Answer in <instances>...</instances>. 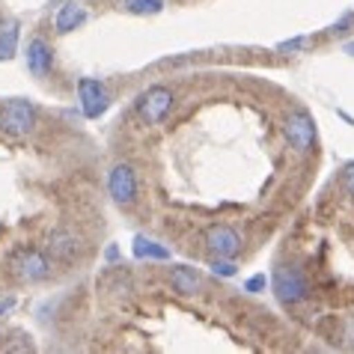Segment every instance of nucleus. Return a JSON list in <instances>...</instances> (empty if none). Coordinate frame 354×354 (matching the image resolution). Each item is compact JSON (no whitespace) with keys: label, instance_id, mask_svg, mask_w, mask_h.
Segmentation results:
<instances>
[{"label":"nucleus","instance_id":"1","mask_svg":"<svg viewBox=\"0 0 354 354\" xmlns=\"http://www.w3.org/2000/svg\"><path fill=\"white\" fill-rule=\"evenodd\" d=\"M36 129V107L27 98H9L0 104V131L9 137H27Z\"/></svg>","mask_w":354,"mask_h":354},{"label":"nucleus","instance_id":"2","mask_svg":"<svg viewBox=\"0 0 354 354\" xmlns=\"http://www.w3.org/2000/svg\"><path fill=\"white\" fill-rule=\"evenodd\" d=\"M137 116L146 122V125H158L167 120V113L173 111V93L167 86H149L146 93L137 95Z\"/></svg>","mask_w":354,"mask_h":354},{"label":"nucleus","instance_id":"3","mask_svg":"<svg viewBox=\"0 0 354 354\" xmlns=\"http://www.w3.org/2000/svg\"><path fill=\"white\" fill-rule=\"evenodd\" d=\"M274 292H277V298L283 304H289L292 307V304L307 301L310 283L298 268H292V265H280V268L274 271Z\"/></svg>","mask_w":354,"mask_h":354},{"label":"nucleus","instance_id":"4","mask_svg":"<svg viewBox=\"0 0 354 354\" xmlns=\"http://www.w3.org/2000/svg\"><path fill=\"white\" fill-rule=\"evenodd\" d=\"M283 134H286L292 149L304 155L316 143V122H313V116L307 111H295L286 116V122H283Z\"/></svg>","mask_w":354,"mask_h":354},{"label":"nucleus","instance_id":"5","mask_svg":"<svg viewBox=\"0 0 354 354\" xmlns=\"http://www.w3.org/2000/svg\"><path fill=\"white\" fill-rule=\"evenodd\" d=\"M12 271L21 283H42L51 277V259L45 250H21L12 262Z\"/></svg>","mask_w":354,"mask_h":354},{"label":"nucleus","instance_id":"6","mask_svg":"<svg viewBox=\"0 0 354 354\" xmlns=\"http://www.w3.org/2000/svg\"><path fill=\"white\" fill-rule=\"evenodd\" d=\"M77 95H81V107H84L86 120H98L107 111V104H111V95H107L104 84L95 81V77H81L77 81Z\"/></svg>","mask_w":354,"mask_h":354},{"label":"nucleus","instance_id":"7","mask_svg":"<svg viewBox=\"0 0 354 354\" xmlns=\"http://www.w3.org/2000/svg\"><path fill=\"white\" fill-rule=\"evenodd\" d=\"M107 191L116 205H131L137 200V176L129 164H116L107 176Z\"/></svg>","mask_w":354,"mask_h":354},{"label":"nucleus","instance_id":"8","mask_svg":"<svg viewBox=\"0 0 354 354\" xmlns=\"http://www.w3.org/2000/svg\"><path fill=\"white\" fill-rule=\"evenodd\" d=\"M205 248H209L212 257L235 259L241 250V239L235 230H230V226H212V230L205 232Z\"/></svg>","mask_w":354,"mask_h":354},{"label":"nucleus","instance_id":"9","mask_svg":"<svg viewBox=\"0 0 354 354\" xmlns=\"http://www.w3.org/2000/svg\"><path fill=\"white\" fill-rule=\"evenodd\" d=\"M27 68H30L33 77L51 75V68H54V51H51V45H48L42 36H33L30 42H27Z\"/></svg>","mask_w":354,"mask_h":354},{"label":"nucleus","instance_id":"10","mask_svg":"<svg viewBox=\"0 0 354 354\" xmlns=\"http://www.w3.org/2000/svg\"><path fill=\"white\" fill-rule=\"evenodd\" d=\"M81 250H84V244L81 239H77L75 232H68V230H57L48 235V253H51L54 259H60V262H72L75 257H81Z\"/></svg>","mask_w":354,"mask_h":354},{"label":"nucleus","instance_id":"11","mask_svg":"<svg viewBox=\"0 0 354 354\" xmlns=\"http://www.w3.org/2000/svg\"><path fill=\"white\" fill-rule=\"evenodd\" d=\"M86 21V9L77 6V3H63L60 9H57V18H54V27L57 33H72L77 30Z\"/></svg>","mask_w":354,"mask_h":354},{"label":"nucleus","instance_id":"12","mask_svg":"<svg viewBox=\"0 0 354 354\" xmlns=\"http://www.w3.org/2000/svg\"><path fill=\"white\" fill-rule=\"evenodd\" d=\"M170 286L179 292V295H194L196 289H200V274H196L194 268H188V265H182V268H173Z\"/></svg>","mask_w":354,"mask_h":354},{"label":"nucleus","instance_id":"13","mask_svg":"<svg viewBox=\"0 0 354 354\" xmlns=\"http://www.w3.org/2000/svg\"><path fill=\"white\" fill-rule=\"evenodd\" d=\"M15 48H18V21L15 18H3L0 21V60L15 57Z\"/></svg>","mask_w":354,"mask_h":354},{"label":"nucleus","instance_id":"14","mask_svg":"<svg viewBox=\"0 0 354 354\" xmlns=\"http://www.w3.org/2000/svg\"><path fill=\"white\" fill-rule=\"evenodd\" d=\"M134 257L137 259H170V250L149 241V239H143V235H137L134 239Z\"/></svg>","mask_w":354,"mask_h":354},{"label":"nucleus","instance_id":"15","mask_svg":"<svg viewBox=\"0 0 354 354\" xmlns=\"http://www.w3.org/2000/svg\"><path fill=\"white\" fill-rule=\"evenodd\" d=\"M125 9L134 15H155L164 9V0H125Z\"/></svg>","mask_w":354,"mask_h":354},{"label":"nucleus","instance_id":"16","mask_svg":"<svg viewBox=\"0 0 354 354\" xmlns=\"http://www.w3.org/2000/svg\"><path fill=\"white\" fill-rule=\"evenodd\" d=\"M212 271H214V274H221V277H235V262L218 257V259L212 262Z\"/></svg>","mask_w":354,"mask_h":354},{"label":"nucleus","instance_id":"17","mask_svg":"<svg viewBox=\"0 0 354 354\" xmlns=\"http://www.w3.org/2000/svg\"><path fill=\"white\" fill-rule=\"evenodd\" d=\"M351 27H354V12H346V15H342L337 24L330 27V33H333V36H346V33L351 30Z\"/></svg>","mask_w":354,"mask_h":354},{"label":"nucleus","instance_id":"18","mask_svg":"<svg viewBox=\"0 0 354 354\" xmlns=\"http://www.w3.org/2000/svg\"><path fill=\"white\" fill-rule=\"evenodd\" d=\"M265 283H268V280H265V274H257V277H250L248 283H244V289H248V292H259V289H265Z\"/></svg>","mask_w":354,"mask_h":354},{"label":"nucleus","instance_id":"19","mask_svg":"<svg viewBox=\"0 0 354 354\" xmlns=\"http://www.w3.org/2000/svg\"><path fill=\"white\" fill-rule=\"evenodd\" d=\"M346 191L354 196V164H351L348 170H346Z\"/></svg>","mask_w":354,"mask_h":354},{"label":"nucleus","instance_id":"20","mask_svg":"<svg viewBox=\"0 0 354 354\" xmlns=\"http://www.w3.org/2000/svg\"><path fill=\"white\" fill-rule=\"evenodd\" d=\"M304 45V39H292V42H283L280 45V51H295V48H301Z\"/></svg>","mask_w":354,"mask_h":354},{"label":"nucleus","instance_id":"21","mask_svg":"<svg viewBox=\"0 0 354 354\" xmlns=\"http://www.w3.org/2000/svg\"><path fill=\"white\" fill-rule=\"evenodd\" d=\"M15 307V298H6V301H0V316H3V313H9Z\"/></svg>","mask_w":354,"mask_h":354},{"label":"nucleus","instance_id":"22","mask_svg":"<svg viewBox=\"0 0 354 354\" xmlns=\"http://www.w3.org/2000/svg\"><path fill=\"white\" fill-rule=\"evenodd\" d=\"M346 54H351V57H354V42H346Z\"/></svg>","mask_w":354,"mask_h":354}]
</instances>
